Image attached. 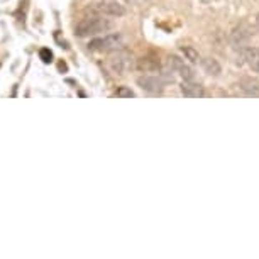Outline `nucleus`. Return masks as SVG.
I'll use <instances>...</instances> for the list:
<instances>
[{"instance_id":"9b49d317","label":"nucleus","mask_w":259,"mask_h":259,"mask_svg":"<svg viewBox=\"0 0 259 259\" xmlns=\"http://www.w3.org/2000/svg\"><path fill=\"white\" fill-rule=\"evenodd\" d=\"M182 53L185 55V58H187V60H190L192 63L202 61V58H200L198 51L195 50V48H192V46H183V48H182Z\"/></svg>"},{"instance_id":"39448f33","label":"nucleus","mask_w":259,"mask_h":259,"mask_svg":"<svg viewBox=\"0 0 259 259\" xmlns=\"http://www.w3.org/2000/svg\"><path fill=\"white\" fill-rule=\"evenodd\" d=\"M138 85L148 94H161L164 90V81L156 75H144L138 78Z\"/></svg>"},{"instance_id":"2eb2a0df","label":"nucleus","mask_w":259,"mask_h":259,"mask_svg":"<svg viewBox=\"0 0 259 259\" xmlns=\"http://www.w3.org/2000/svg\"><path fill=\"white\" fill-rule=\"evenodd\" d=\"M58 66H60V70L66 71V65H65V63H60V65H58Z\"/></svg>"},{"instance_id":"20e7f679","label":"nucleus","mask_w":259,"mask_h":259,"mask_svg":"<svg viewBox=\"0 0 259 259\" xmlns=\"http://www.w3.org/2000/svg\"><path fill=\"white\" fill-rule=\"evenodd\" d=\"M94 11L104 16H112V17H120L125 14V7L122 6L117 0H102L100 4H94Z\"/></svg>"},{"instance_id":"7ed1b4c3","label":"nucleus","mask_w":259,"mask_h":259,"mask_svg":"<svg viewBox=\"0 0 259 259\" xmlns=\"http://www.w3.org/2000/svg\"><path fill=\"white\" fill-rule=\"evenodd\" d=\"M134 66V60L133 55L127 51H114L109 58V68L115 75H125L129 70H133Z\"/></svg>"},{"instance_id":"4468645a","label":"nucleus","mask_w":259,"mask_h":259,"mask_svg":"<svg viewBox=\"0 0 259 259\" xmlns=\"http://www.w3.org/2000/svg\"><path fill=\"white\" fill-rule=\"evenodd\" d=\"M39 58H41L45 63H51L53 61V53L48 50V48H42V50L39 51Z\"/></svg>"},{"instance_id":"f8f14e48","label":"nucleus","mask_w":259,"mask_h":259,"mask_svg":"<svg viewBox=\"0 0 259 259\" xmlns=\"http://www.w3.org/2000/svg\"><path fill=\"white\" fill-rule=\"evenodd\" d=\"M177 71L180 73V76H182L183 80H193V76H195L193 70H192V68H190V66H187V65H185V63H183L182 66L178 68Z\"/></svg>"},{"instance_id":"0eeeda50","label":"nucleus","mask_w":259,"mask_h":259,"mask_svg":"<svg viewBox=\"0 0 259 259\" xmlns=\"http://www.w3.org/2000/svg\"><path fill=\"white\" fill-rule=\"evenodd\" d=\"M136 68L143 73H158L159 68H161V63L158 58H153V56H144L138 60L136 63Z\"/></svg>"},{"instance_id":"ddd939ff","label":"nucleus","mask_w":259,"mask_h":259,"mask_svg":"<svg viewBox=\"0 0 259 259\" xmlns=\"http://www.w3.org/2000/svg\"><path fill=\"white\" fill-rule=\"evenodd\" d=\"M115 97H119V99H131V97H134V92L127 89V87H120V89H117Z\"/></svg>"},{"instance_id":"dca6fc26","label":"nucleus","mask_w":259,"mask_h":259,"mask_svg":"<svg viewBox=\"0 0 259 259\" xmlns=\"http://www.w3.org/2000/svg\"><path fill=\"white\" fill-rule=\"evenodd\" d=\"M256 31L259 32V14L256 16Z\"/></svg>"},{"instance_id":"f03ea898","label":"nucleus","mask_w":259,"mask_h":259,"mask_svg":"<svg viewBox=\"0 0 259 259\" xmlns=\"http://www.w3.org/2000/svg\"><path fill=\"white\" fill-rule=\"evenodd\" d=\"M122 46L120 34H107L104 37L92 39L89 42V50L95 53H114Z\"/></svg>"},{"instance_id":"423d86ee","label":"nucleus","mask_w":259,"mask_h":259,"mask_svg":"<svg viewBox=\"0 0 259 259\" xmlns=\"http://www.w3.org/2000/svg\"><path fill=\"white\" fill-rule=\"evenodd\" d=\"M182 94L188 99H200L205 95V90L200 83H195L193 80H183L182 83Z\"/></svg>"},{"instance_id":"1a4fd4ad","label":"nucleus","mask_w":259,"mask_h":259,"mask_svg":"<svg viewBox=\"0 0 259 259\" xmlns=\"http://www.w3.org/2000/svg\"><path fill=\"white\" fill-rule=\"evenodd\" d=\"M242 56L244 60H246L247 66L251 68L252 71H257L259 73V48H246V50L242 51Z\"/></svg>"},{"instance_id":"6e6552de","label":"nucleus","mask_w":259,"mask_h":259,"mask_svg":"<svg viewBox=\"0 0 259 259\" xmlns=\"http://www.w3.org/2000/svg\"><path fill=\"white\" fill-rule=\"evenodd\" d=\"M239 87L246 95L249 97H257L259 99V78H252V76H244L239 81Z\"/></svg>"},{"instance_id":"9d476101","label":"nucleus","mask_w":259,"mask_h":259,"mask_svg":"<svg viewBox=\"0 0 259 259\" xmlns=\"http://www.w3.org/2000/svg\"><path fill=\"white\" fill-rule=\"evenodd\" d=\"M202 66H203L205 73H208L210 76H219L222 73L221 65H219V61L213 60V58H203Z\"/></svg>"},{"instance_id":"f257e3e1","label":"nucleus","mask_w":259,"mask_h":259,"mask_svg":"<svg viewBox=\"0 0 259 259\" xmlns=\"http://www.w3.org/2000/svg\"><path fill=\"white\" fill-rule=\"evenodd\" d=\"M110 29V22L100 16H90L75 24V34L78 37L95 36V34L105 32Z\"/></svg>"}]
</instances>
